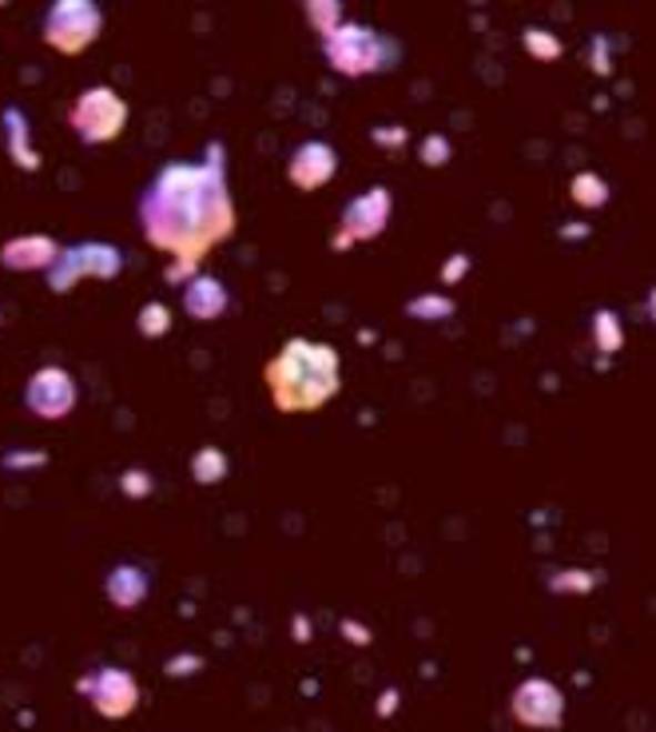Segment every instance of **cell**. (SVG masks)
Masks as SVG:
<instances>
[{"mask_svg":"<svg viewBox=\"0 0 656 732\" xmlns=\"http://www.w3.org/2000/svg\"><path fill=\"white\" fill-rule=\"evenodd\" d=\"M135 215H140V228L152 248L172 255V263L200 271L203 255H211L219 243H228L239 228L223 143L211 140L200 160L163 163L143 183Z\"/></svg>","mask_w":656,"mask_h":732,"instance_id":"6da1fadb","label":"cell"},{"mask_svg":"<svg viewBox=\"0 0 656 732\" xmlns=\"http://www.w3.org/2000/svg\"><path fill=\"white\" fill-rule=\"evenodd\" d=\"M266 394L283 414H314L343 390V359L331 343L291 334L263 367Z\"/></svg>","mask_w":656,"mask_h":732,"instance_id":"7a4b0ae2","label":"cell"},{"mask_svg":"<svg viewBox=\"0 0 656 732\" xmlns=\"http://www.w3.org/2000/svg\"><path fill=\"white\" fill-rule=\"evenodd\" d=\"M323 60L339 77H382V72H394L402 64V40L374 29V24L343 20L331 37H323Z\"/></svg>","mask_w":656,"mask_h":732,"instance_id":"3957f363","label":"cell"},{"mask_svg":"<svg viewBox=\"0 0 656 732\" xmlns=\"http://www.w3.org/2000/svg\"><path fill=\"white\" fill-rule=\"evenodd\" d=\"M44 275L52 295H68L80 283H112L124 275V251L115 243H104V239H80V243L60 248L57 263L48 267Z\"/></svg>","mask_w":656,"mask_h":732,"instance_id":"277c9868","label":"cell"},{"mask_svg":"<svg viewBox=\"0 0 656 732\" xmlns=\"http://www.w3.org/2000/svg\"><path fill=\"white\" fill-rule=\"evenodd\" d=\"M68 124H72L77 140L88 143V148L112 143L128 128V100L112 84H92L77 96V104L68 112Z\"/></svg>","mask_w":656,"mask_h":732,"instance_id":"5b68a950","label":"cell"},{"mask_svg":"<svg viewBox=\"0 0 656 732\" xmlns=\"http://www.w3.org/2000/svg\"><path fill=\"white\" fill-rule=\"evenodd\" d=\"M100 32H104V12L92 0H57V4H48L44 20H40V37L60 57H80L84 48L100 40Z\"/></svg>","mask_w":656,"mask_h":732,"instance_id":"8992f818","label":"cell"},{"mask_svg":"<svg viewBox=\"0 0 656 732\" xmlns=\"http://www.w3.org/2000/svg\"><path fill=\"white\" fill-rule=\"evenodd\" d=\"M565 709H569L565 689L553 685L549 676H525L509 693V716L533 732H557L565 724Z\"/></svg>","mask_w":656,"mask_h":732,"instance_id":"52a82bcc","label":"cell"},{"mask_svg":"<svg viewBox=\"0 0 656 732\" xmlns=\"http://www.w3.org/2000/svg\"><path fill=\"white\" fill-rule=\"evenodd\" d=\"M391 211H394V200H391V188H366L362 195H354L351 203L343 208V219H339V235H334L331 248L334 251H346L354 243H371L386 231L391 223Z\"/></svg>","mask_w":656,"mask_h":732,"instance_id":"ba28073f","label":"cell"},{"mask_svg":"<svg viewBox=\"0 0 656 732\" xmlns=\"http://www.w3.org/2000/svg\"><path fill=\"white\" fill-rule=\"evenodd\" d=\"M80 402V390H77V379L57 367V362H48L40 371L29 374L24 382V407H29L32 419L40 422H64Z\"/></svg>","mask_w":656,"mask_h":732,"instance_id":"9c48e42d","label":"cell"},{"mask_svg":"<svg viewBox=\"0 0 656 732\" xmlns=\"http://www.w3.org/2000/svg\"><path fill=\"white\" fill-rule=\"evenodd\" d=\"M77 689L92 701L95 716H104V721H128V716L135 713V704H140L135 676L120 665H104V669H95V673L80 676Z\"/></svg>","mask_w":656,"mask_h":732,"instance_id":"30bf717a","label":"cell"},{"mask_svg":"<svg viewBox=\"0 0 656 732\" xmlns=\"http://www.w3.org/2000/svg\"><path fill=\"white\" fill-rule=\"evenodd\" d=\"M339 176V148L326 140H303L286 160V183L299 191H319Z\"/></svg>","mask_w":656,"mask_h":732,"instance_id":"8fae6325","label":"cell"},{"mask_svg":"<svg viewBox=\"0 0 656 732\" xmlns=\"http://www.w3.org/2000/svg\"><path fill=\"white\" fill-rule=\"evenodd\" d=\"M228 307H231V291L219 275L200 271V275H191L183 283V314L195 319V323H219L228 314Z\"/></svg>","mask_w":656,"mask_h":732,"instance_id":"7c38bea8","label":"cell"},{"mask_svg":"<svg viewBox=\"0 0 656 732\" xmlns=\"http://www.w3.org/2000/svg\"><path fill=\"white\" fill-rule=\"evenodd\" d=\"M104 598L112 601L120 613H132L143 601L152 598V573L135 565V561H115L104 573Z\"/></svg>","mask_w":656,"mask_h":732,"instance_id":"4fadbf2b","label":"cell"},{"mask_svg":"<svg viewBox=\"0 0 656 732\" xmlns=\"http://www.w3.org/2000/svg\"><path fill=\"white\" fill-rule=\"evenodd\" d=\"M60 243L52 235H17L9 243H0V267L4 271H48L57 263Z\"/></svg>","mask_w":656,"mask_h":732,"instance_id":"5bb4252c","label":"cell"},{"mask_svg":"<svg viewBox=\"0 0 656 732\" xmlns=\"http://www.w3.org/2000/svg\"><path fill=\"white\" fill-rule=\"evenodd\" d=\"M0 124H4V148H9L12 163H17L20 172H37L40 168V156L32 148V128H29V116L20 112L17 104H9L0 112Z\"/></svg>","mask_w":656,"mask_h":732,"instance_id":"9a60e30c","label":"cell"},{"mask_svg":"<svg viewBox=\"0 0 656 732\" xmlns=\"http://www.w3.org/2000/svg\"><path fill=\"white\" fill-rule=\"evenodd\" d=\"M601 585H605V573L601 570H581V565L549 570V578H545V590L557 593V598H585V593L601 590Z\"/></svg>","mask_w":656,"mask_h":732,"instance_id":"2e32d148","label":"cell"},{"mask_svg":"<svg viewBox=\"0 0 656 732\" xmlns=\"http://www.w3.org/2000/svg\"><path fill=\"white\" fill-rule=\"evenodd\" d=\"M228 470H231L228 450L200 447L195 454H191V482L195 485H219L223 478H228Z\"/></svg>","mask_w":656,"mask_h":732,"instance_id":"e0dca14e","label":"cell"},{"mask_svg":"<svg viewBox=\"0 0 656 732\" xmlns=\"http://www.w3.org/2000/svg\"><path fill=\"white\" fill-rule=\"evenodd\" d=\"M454 311H457V303L446 291H426V295H414L406 303V314L418 319V323H446V319H454Z\"/></svg>","mask_w":656,"mask_h":732,"instance_id":"ac0fdd59","label":"cell"},{"mask_svg":"<svg viewBox=\"0 0 656 732\" xmlns=\"http://www.w3.org/2000/svg\"><path fill=\"white\" fill-rule=\"evenodd\" d=\"M593 343H597V351L609 359V354L625 351V327H620L617 311H609V307H601L597 314H593Z\"/></svg>","mask_w":656,"mask_h":732,"instance_id":"d6986e66","label":"cell"},{"mask_svg":"<svg viewBox=\"0 0 656 732\" xmlns=\"http://www.w3.org/2000/svg\"><path fill=\"white\" fill-rule=\"evenodd\" d=\"M569 195H573V203H577V208L601 211L605 203H609V183L601 180L597 172H577L569 180Z\"/></svg>","mask_w":656,"mask_h":732,"instance_id":"ffe728a7","label":"cell"},{"mask_svg":"<svg viewBox=\"0 0 656 732\" xmlns=\"http://www.w3.org/2000/svg\"><path fill=\"white\" fill-rule=\"evenodd\" d=\"M522 48L529 52L533 60H542V64H553V60L565 57L562 37H553V32L542 29V24H529V29L522 32Z\"/></svg>","mask_w":656,"mask_h":732,"instance_id":"44dd1931","label":"cell"},{"mask_svg":"<svg viewBox=\"0 0 656 732\" xmlns=\"http://www.w3.org/2000/svg\"><path fill=\"white\" fill-rule=\"evenodd\" d=\"M135 331H140V339H163L172 331V307L160 303V299L143 303L140 314H135Z\"/></svg>","mask_w":656,"mask_h":732,"instance_id":"7402d4cb","label":"cell"},{"mask_svg":"<svg viewBox=\"0 0 656 732\" xmlns=\"http://www.w3.org/2000/svg\"><path fill=\"white\" fill-rule=\"evenodd\" d=\"M303 12H306V20H311V29L319 32V40L331 37V32L346 20V12H343L339 0H306Z\"/></svg>","mask_w":656,"mask_h":732,"instance_id":"603a6c76","label":"cell"},{"mask_svg":"<svg viewBox=\"0 0 656 732\" xmlns=\"http://www.w3.org/2000/svg\"><path fill=\"white\" fill-rule=\"evenodd\" d=\"M418 156H422V163H426V168H446L450 156H454V143H450V136L434 132V136H426V140H422Z\"/></svg>","mask_w":656,"mask_h":732,"instance_id":"cb8c5ba5","label":"cell"},{"mask_svg":"<svg viewBox=\"0 0 656 732\" xmlns=\"http://www.w3.org/2000/svg\"><path fill=\"white\" fill-rule=\"evenodd\" d=\"M120 490H124V498H152L155 490V478L148 474V470H124L120 474Z\"/></svg>","mask_w":656,"mask_h":732,"instance_id":"d4e9b609","label":"cell"},{"mask_svg":"<svg viewBox=\"0 0 656 732\" xmlns=\"http://www.w3.org/2000/svg\"><path fill=\"white\" fill-rule=\"evenodd\" d=\"M200 669H203V656L200 653H175V656H168L163 673L172 676V681H188V676H195Z\"/></svg>","mask_w":656,"mask_h":732,"instance_id":"484cf974","label":"cell"},{"mask_svg":"<svg viewBox=\"0 0 656 732\" xmlns=\"http://www.w3.org/2000/svg\"><path fill=\"white\" fill-rule=\"evenodd\" d=\"M470 267H474V259L466 255V251H454V255L442 263V271H437V279H442V287H454L462 283V279L470 275Z\"/></svg>","mask_w":656,"mask_h":732,"instance_id":"4316f807","label":"cell"},{"mask_svg":"<svg viewBox=\"0 0 656 732\" xmlns=\"http://www.w3.org/2000/svg\"><path fill=\"white\" fill-rule=\"evenodd\" d=\"M0 462L9 470H29V467H48V454L44 450H32V454L29 450H12V454H4Z\"/></svg>","mask_w":656,"mask_h":732,"instance_id":"83f0119b","label":"cell"},{"mask_svg":"<svg viewBox=\"0 0 656 732\" xmlns=\"http://www.w3.org/2000/svg\"><path fill=\"white\" fill-rule=\"evenodd\" d=\"M339 633H343L346 645H354V649H366V645H371V641H374L371 629L359 625V621H354V618H343V621H339Z\"/></svg>","mask_w":656,"mask_h":732,"instance_id":"f1b7e54d","label":"cell"},{"mask_svg":"<svg viewBox=\"0 0 656 732\" xmlns=\"http://www.w3.org/2000/svg\"><path fill=\"white\" fill-rule=\"evenodd\" d=\"M398 701H402L398 689H382V696H379V716L382 721H386L391 713H398Z\"/></svg>","mask_w":656,"mask_h":732,"instance_id":"f546056e","label":"cell"},{"mask_svg":"<svg viewBox=\"0 0 656 732\" xmlns=\"http://www.w3.org/2000/svg\"><path fill=\"white\" fill-rule=\"evenodd\" d=\"M410 140V132L406 128H374V143H394V148H398V143H406Z\"/></svg>","mask_w":656,"mask_h":732,"instance_id":"4dcf8cb0","label":"cell"},{"mask_svg":"<svg viewBox=\"0 0 656 732\" xmlns=\"http://www.w3.org/2000/svg\"><path fill=\"white\" fill-rule=\"evenodd\" d=\"M605 40H593V72H597V77H605V72H609V57H605Z\"/></svg>","mask_w":656,"mask_h":732,"instance_id":"1f68e13d","label":"cell"},{"mask_svg":"<svg viewBox=\"0 0 656 732\" xmlns=\"http://www.w3.org/2000/svg\"><path fill=\"white\" fill-rule=\"evenodd\" d=\"M291 633H295L299 645H306V641H311V621H306V618H295V621H291Z\"/></svg>","mask_w":656,"mask_h":732,"instance_id":"d6a6232c","label":"cell"},{"mask_svg":"<svg viewBox=\"0 0 656 732\" xmlns=\"http://www.w3.org/2000/svg\"><path fill=\"white\" fill-rule=\"evenodd\" d=\"M562 235H565V239H577V235H589V228H565V231H562Z\"/></svg>","mask_w":656,"mask_h":732,"instance_id":"836d02e7","label":"cell"},{"mask_svg":"<svg viewBox=\"0 0 656 732\" xmlns=\"http://www.w3.org/2000/svg\"><path fill=\"white\" fill-rule=\"evenodd\" d=\"M0 319H4V314H0Z\"/></svg>","mask_w":656,"mask_h":732,"instance_id":"e575fe53","label":"cell"}]
</instances>
